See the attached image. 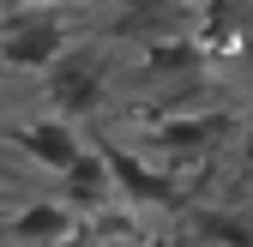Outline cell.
<instances>
[{"instance_id":"12","label":"cell","mask_w":253,"mask_h":247,"mask_svg":"<svg viewBox=\"0 0 253 247\" xmlns=\"http://www.w3.org/2000/svg\"><path fill=\"white\" fill-rule=\"evenodd\" d=\"M42 6H54V0H42ZM60 6H90V0H60Z\"/></svg>"},{"instance_id":"8","label":"cell","mask_w":253,"mask_h":247,"mask_svg":"<svg viewBox=\"0 0 253 247\" xmlns=\"http://www.w3.org/2000/svg\"><path fill=\"white\" fill-rule=\"evenodd\" d=\"M79 235V211L67 199H37L6 217V241H67Z\"/></svg>"},{"instance_id":"3","label":"cell","mask_w":253,"mask_h":247,"mask_svg":"<svg viewBox=\"0 0 253 247\" xmlns=\"http://www.w3.org/2000/svg\"><path fill=\"white\" fill-rule=\"evenodd\" d=\"M193 30V6L187 0H121L109 18V42H151V37H181Z\"/></svg>"},{"instance_id":"6","label":"cell","mask_w":253,"mask_h":247,"mask_svg":"<svg viewBox=\"0 0 253 247\" xmlns=\"http://www.w3.org/2000/svg\"><path fill=\"white\" fill-rule=\"evenodd\" d=\"M18 151H24L37 169L60 175L84 145H79V133H73V121H67V115H54V121H30V127H18Z\"/></svg>"},{"instance_id":"10","label":"cell","mask_w":253,"mask_h":247,"mask_svg":"<svg viewBox=\"0 0 253 247\" xmlns=\"http://www.w3.org/2000/svg\"><path fill=\"white\" fill-rule=\"evenodd\" d=\"M241 163L253 169V121H247V139H241Z\"/></svg>"},{"instance_id":"9","label":"cell","mask_w":253,"mask_h":247,"mask_svg":"<svg viewBox=\"0 0 253 247\" xmlns=\"http://www.w3.org/2000/svg\"><path fill=\"white\" fill-rule=\"evenodd\" d=\"M193 235H217V241H253V223L223 217V211H199V217H193Z\"/></svg>"},{"instance_id":"2","label":"cell","mask_w":253,"mask_h":247,"mask_svg":"<svg viewBox=\"0 0 253 247\" xmlns=\"http://www.w3.org/2000/svg\"><path fill=\"white\" fill-rule=\"evenodd\" d=\"M67 42H73V24L60 12H12L6 24H0V67L42 73Z\"/></svg>"},{"instance_id":"1","label":"cell","mask_w":253,"mask_h":247,"mask_svg":"<svg viewBox=\"0 0 253 247\" xmlns=\"http://www.w3.org/2000/svg\"><path fill=\"white\" fill-rule=\"evenodd\" d=\"M42 73H48V103H54V115L84 121V115H97L103 97H109L115 54H109L103 42H67Z\"/></svg>"},{"instance_id":"11","label":"cell","mask_w":253,"mask_h":247,"mask_svg":"<svg viewBox=\"0 0 253 247\" xmlns=\"http://www.w3.org/2000/svg\"><path fill=\"white\" fill-rule=\"evenodd\" d=\"M6 181H12V163H6V151H0V187H6Z\"/></svg>"},{"instance_id":"5","label":"cell","mask_w":253,"mask_h":247,"mask_svg":"<svg viewBox=\"0 0 253 247\" xmlns=\"http://www.w3.org/2000/svg\"><path fill=\"white\" fill-rule=\"evenodd\" d=\"M60 199H67L79 217L115 199V175H109V157H103V151H79V157L60 169Z\"/></svg>"},{"instance_id":"4","label":"cell","mask_w":253,"mask_h":247,"mask_svg":"<svg viewBox=\"0 0 253 247\" xmlns=\"http://www.w3.org/2000/svg\"><path fill=\"white\" fill-rule=\"evenodd\" d=\"M235 133V115L229 109H217V115H187V121H163V127L151 133V145L163 151L169 163H193V157H205V151H217Z\"/></svg>"},{"instance_id":"7","label":"cell","mask_w":253,"mask_h":247,"mask_svg":"<svg viewBox=\"0 0 253 247\" xmlns=\"http://www.w3.org/2000/svg\"><path fill=\"white\" fill-rule=\"evenodd\" d=\"M103 157H109V175H115V193L121 199H133V205H169L175 199V181L157 175V169H145L126 145H103Z\"/></svg>"}]
</instances>
